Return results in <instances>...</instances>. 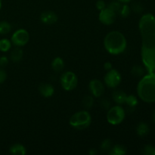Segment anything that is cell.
Instances as JSON below:
<instances>
[{
  "label": "cell",
  "instance_id": "obj_22",
  "mask_svg": "<svg viewBox=\"0 0 155 155\" xmlns=\"http://www.w3.org/2000/svg\"><path fill=\"white\" fill-rule=\"evenodd\" d=\"M12 30V25L7 21H0V34L5 35L10 33Z\"/></svg>",
  "mask_w": 155,
  "mask_h": 155
},
{
  "label": "cell",
  "instance_id": "obj_1",
  "mask_svg": "<svg viewBox=\"0 0 155 155\" xmlns=\"http://www.w3.org/2000/svg\"><path fill=\"white\" fill-rule=\"evenodd\" d=\"M139 28L142 39V63L147 72H155V17L150 13L142 15Z\"/></svg>",
  "mask_w": 155,
  "mask_h": 155
},
{
  "label": "cell",
  "instance_id": "obj_21",
  "mask_svg": "<svg viewBox=\"0 0 155 155\" xmlns=\"http://www.w3.org/2000/svg\"><path fill=\"white\" fill-rule=\"evenodd\" d=\"M12 43L11 40L8 39H0V51L2 52H7L12 48Z\"/></svg>",
  "mask_w": 155,
  "mask_h": 155
},
{
  "label": "cell",
  "instance_id": "obj_19",
  "mask_svg": "<svg viewBox=\"0 0 155 155\" xmlns=\"http://www.w3.org/2000/svg\"><path fill=\"white\" fill-rule=\"evenodd\" d=\"M126 153H127L126 148L122 145H114L109 151V154L111 155H124Z\"/></svg>",
  "mask_w": 155,
  "mask_h": 155
},
{
  "label": "cell",
  "instance_id": "obj_10",
  "mask_svg": "<svg viewBox=\"0 0 155 155\" xmlns=\"http://www.w3.org/2000/svg\"><path fill=\"white\" fill-rule=\"evenodd\" d=\"M89 89L92 96L95 98H99L104 92V85L101 80L98 79H94L89 82Z\"/></svg>",
  "mask_w": 155,
  "mask_h": 155
},
{
  "label": "cell",
  "instance_id": "obj_4",
  "mask_svg": "<svg viewBox=\"0 0 155 155\" xmlns=\"http://www.w3.org/2000/svg\"><path fill=\"white\" fill-rule=\"evenodd\" d=\"M92 122L91 114L86 110H80L71 116L69 120L70 125L74 129L82 130L88 128Z\"/></svg>",
  "mask_w": 155,
  "mask_h": 155
},
{
  "label": "cell",
  "instance_id": "obj_28",
  "mask_svg": "<svg viewBox=\"0 0 155 155\" xmlns=\"http://www.w3.org/2000/svg\"><path fill=\"white\" fill-rule=\"evenodd\" d=\"M142 154L145 155H155V147L147 145L142 148Z\"/></svg>",
  "mask_w": 155,
  "mask_h": 155
},
{
  "label": "cell",
  "instance_id": "obj_6",
  "mask_svg": "<svg viewBox=\"0 0 155 155\" xmlns=\"http://www.w3.org/2000/svg\"><path fill=\"white\" fill-rule=\"evenodd\" d=\"M78 84L77 75L72 71H66L61 77V85L66 91H72Z\"/></svg>",
  "mask_w": 155,
  "mask_h": 155
},
{
  "label": "cell",
  "instance_id": "obj_26",
  "mask_svg": "<svg viewBox=\"0 0 155 155\" xmlns=\"http://www.w3.org/2000/svg\"><path fill=\"white\" fill-rule=\"evenodd\" d=\"M131 13V8L129 5H127V4H123L122 8L120 9V15L123 17V18H127L129 15Z\"/></svg>",
  "mask_w": 155,
  "mask_h": 155
},
{
  "label": "cell",
  "instance_id": "obj_34",
  "mask_svg": "<svg viewBox=\"0 0 155 155\" xmlns=\"http://www.w3.org/2000/svg\"><path fill=\"white\" fill-rule=\"evenodd\" d=\"M117 1L123 3V4H127V3L130 2L132 0H117Z\"/></svg>",
  "mask_w": 155,
  "mask_h": 155
},
{
  "label": "cell",
  "instance_id": "obj_7",
  "mask_svg": "<svg viewBox=\"0 0 155 155\" xmlns=\"http://www.w3.org/2000/svg\"><path fill=\"white\" fill-rule=\"evenodd\" d=\"M30 40V34L24 29L16 30L11 38V42L14 45L18 47L24 46Z\"/></svg>",
  "mask_w": 155,
  "mask_h": 155
},
{
  "label": "cell",
  "instance_id": "obj_3",
  "mask_svg": "<svg viewBox=\"0 0 155 155\" xmlns=\"http://www.w3.org/2000/svg\"><path fill=\"white\" fill-rule=\"evenodd\" d=\"M104 46L108 53L118 55L124 52L127 47V41L120 31H110L104 37Z\"/></svg>",
  "mask_w": 155,
  "mask_h": 155
},
{
  "label": "cell",
  "instance_id": "obj_25",
  "mask_svg": "<svg viewBox=\"0 0 155 155\" xmlns=\"http://www.w3.org/2000/svg\"><path fill=\"white\" fill-rule=\"evenodd\" d=\"M112 148V142L110 141V139H106L101 142V146H100V148H101V151H104V152H107L110 150V148Z\"/></svg>",
  "mask_w": 155,
  "mask_h": 155
},
{
  "label": "cell",
  "instance_id": "obj_17",
  "mask_svg": "<svg viewBox=\"0 0 155 155\" xmlns=\"http://www.w3.org/2000/svg\"><path fill=\"white\" fill-rule=\"evenodd\" d=\"M51 68L55 72H61L64 68V61L60 57H56L51 61Z\"/></svg>",
  "mask_w": 155,
  "mask_h": 155
},
{
  "label": "cell",
  "instance_id": "obj_11",
  "mask_svg": "<svg viewBox=\"0 0 155 155\" xmlns=\"http://www.w3.org/2000/svg\"><path fill=\"white\" fill-rule=\"evenodd\" d=\"M58 15L52 11H45L40 15V21L46 25H51L57 22Z\"/></svg>",
  "mask_w": 155,
  "mask_h": 155
},
{
  "label": "cell",
  "instance_id": "obj_33",
  "mask_svg": "<svg viewBox=\"0 0 155 155\" xmlns=\"http://www.w3.org/2000/svg\"><path fill=\"white\" fill-rule=\"evenodd\" d=\"M104 68L106 71H110V70L112 69V64L110 62H106L104 65Z\"/></svg>",
  "mask_w": 155,
  "mask_h": 155
},
{
  "label": "cell",
  "instance_id": "obj_31",
  "mask_svg": "<svg viewBox=\"0 0 155 155\" xmlns=\"http://www.w3.org/2000/svg\"><path fill=\"white\" fill-rule=\"evenodd\" d=\"M95 5H96V8L99 11L103 10V9H104L106 7H107L105 2L103 1V0H98L96 4H95Z\"/></svg>",
  "mask_w": 155,
  "mask_h": 155
},
{
  "label": "cell",
  "instance_id": "obj_16",
  "mask_svg": "<svg viewBox=\"0 0 155 155\" xmlns=\"http://www.w3.org/2000/svg\"><path fill=\"white\" fill-rule=\"evenodd\" d=\"M9 152L14 155H24L27 153V150L23 145L16 143L10 147Z\"/></svg>",
  "mask_w": 155,
  "mask_h": 155
},
{
  "label": "cell",
  "instance_id": "obj_30",
  "mask_svg": "<svg viewBox=\"0 0 155 155\" xmlns=\"http://www.w3.org/2000/svg\"><path fill=\"white\" fill-rule=\"evenodd\" d=\"M7 78V73L3 68H0V84L4 83Z\"/></svg>",
  "mask_w": 155,
  "mask_h": 155
},
{
  "label": "cell",
  "instance_id": "obj_29",
  "mask_svg": "<svg viewBox=\"0 0 155 155\" xmlns=\"http://www.w3.org/2000/svg\"><path fill=\"white\" fill-rule=\"evenodd\" d=\"M100 104H101V107H103L104 109H106V110H108L110 107V102L109 100L107 99H102L100 101Z\"/></svg>",
  "mask_w": 155,
  "mask_h": 155
},
{
  "label": "cell",
  "instance_id": "obj_27",
  "mask_svg": "<svg viewBox=\"0 0 155 155\" xmlns=\"http://www.w3.org/2000/svg\"><path fill=\"white\" fill-rule=\"evenodd\" d=\"M131 11H133L136 14H140L143 12L144 7L140 2H133V5L131 6Z\"/></svg>",
  "mask_w": 155,
  "mask_h": 155
},
{
  "label": "cell",
  "instance_id": "obj_18",
  "mask_svg": "<svg viewBox=\"0 0 155 155\" xmlns=\"http://www.w3.org/2000/svg\"><path fill=\"white\" fill-rule=\"evenodd\" d=\"M146 69L144 66L141 65H134L131 69L132 75L135 77H142L145 74Z\"/></svg>",
  "mask_w": 155,
  "mask_h": 155
},
{
  "label": "cell",
  "instance_id": "obj_20",
  "mask_svg": "<svg viewBox=\"0 0 155 155\" xmlns=\"http://www.w3.org/2000/svg\"><path fill=\"white\" fill-rule=\"evenodd\" d=\"M82 104H83L86 110L92 108L94 104L93 97L90 95H87L84 96L83 98V101H82Z\"/></svg>",
  "mask_w": 155,
  "mask_h": 155
},
{
  "label": "cell",
  "instance_id": "obj_5",
  "mask_svg": "<svg viewBox=\"0 0 155 155\" xmlns=\"http://www.w3.org/2000/svg\"><path fill=\"white\" fill-rule=\"evenodd\" d=\"M126 117V111L120 105L110 107L107 114V120L109 124L112 125H118L124 120Z\"/></svg>",
  "mask_w": 155,
  "mask_h": 155
},
{
  "label": "cell",
  "instance_id": "obj_14",
  "mask_svg": "<svg viewBox=\"0 0 155 155\" xmlns=\"http://www.w3.org/2000/svg\"><path fill=\"white\" fill-rule=\"evenodd\" d=\"M24 52L21 47L16 46L10 53V58L13 62H19L22 60Z\"/></svg>",
  "mask_w": 155,
  "mask_h": 155
},
{
  "label": "cell",
  "instance_id": "obj_9",
  "mask_svg": "<svg viewBox=\"0 0 155 155\" xmlns=\"http://www.w3.org/2000/svg\"><path fill=\"white\" fill-rule=\"evenodd\" d=\"M117 14L112 10H110L109 8L106 7L103 10L100 11L99 15H98V19L101 24L104 25H111L114 23L116 19Z\"/></svg>",
  "mask_w": 155,
  "mask_h": 155
},
{
  "label": "cell",
  "instance_id": "obj_23",
  "mask_svg": "<svg viewBox=\"0 0 155 155\" xmlns=\"http://www.w3.org/2000/svg\"><path fill=\"white\" fill-rule=\"evenodd\" d=\"M122 5L123 3L120 2H118L117 0V1L111 2L107 7L109 8H110V10L113 11V12H114L116 14H119L120 12L121 8H122Z\"/></svg>",
  "mask_w": 155,
  "mask_h": 155
},
{
  "label": "cell",
  "instance_id": "obj_12",
  "mask_svg": "<svg viewBox=\"0 0 155 155\" xmlns=\"http://www.w3.org/2000/svg\"><path fill=\"white\" fill-rule=\"evenodd\" d=\"M39 92L42 96L45 98H49L53 95L54 92V86L50 83H42L39 86Z\"/></svg>",
  "mask_w": 155,
  "mask_h": 155
},
{
  "label": "cell",
  "instance_id": "obj_35",
  "mask_svg": "<svg viewBox=\"0 0 155 155\" xmlns=\"http://www.w3.org/2000/svg\"><path fill=\"white\" fill-rule=\"evenodd\" d=\"M152 120L155 123V111L154 112V114H153V116H152Z\"/></svg>",
  "mask_w": 155,
  "mask_h": 155
},
{
  "label": "cell",
  "instance_id": "obj_15",
  "mask_svg": "<svg viewBox=\"0 0 155 155\" xmlns=\"http://www.w3.org/2000/svg\"><path fill=\"white\" fill-rule=\"evenodd\" d=\"M150 128L148 124L145 122H141L136 127V133L140 137H145L149 133Z\"/></svg>",
  "mask_w": 155,
  "mask_h": 155
},
{
  "label": "cell",
  "instance_id": "obj_13",
  "mask_svg": "<svg viewBox=\"0 0 155 155\" xmlns=\"http://www.w3.org/2000/svg\"><path fill=\"white\" fill-rule=\"evenodd\" d=\"M127 96V94L121 90H115L112 94V98L117 104H124Z\"/></svg>",
  "mask_w": 155,
  "mask_h": 155
},
{
  "label": "cell",
  "instance_id": "obj_36",
  "mask_svg": "<svg viewBox=\"0 0 155 155\" xmlns=\"http://www.w3.org/2000/svg\"><path fill=\"white\" fill-rule=\"evenodd\" d=\"M1 8H2V0H0V10H1Z\"/></svg>",
  "mask_w": 155,
  "mask_h": 155
},
{
  "label": "cell",
  "instance_id": "obj_8",
  "mask_svg": "<svg viewBox=\"0 0 155 155\" xmlns=\"http://www.w3.org/2000/svg\"><path fill=\"white\" fill-rule=\"evenodd\" d=\"M104 84L109 88L115 89L121 83V75L117 70L112 68L107 71L104 77Z\"/></svg>",
  "mask_w": 155,
  "mask_h": 155
},
{
  "label": "cell",
  "instance_id": "obj_2",
  "mask_svg": "<svg viewBox=\"0 0 155 155\" xmlns=\"http://www.w3.org/2000/svg\"><path fill=\"white\" fill-rule=\"evenodd\" d=\"M137 94L142 101L155 102V72L145 74L137 85Z\"/></svg>",
  "mask_w": 155,
  "mask_h": 155
},
{
  "label": "cell",
  "instance_id": "obj_32",
  "mask_svg": "<svg viewBox=\"0 0 155 155\" xmlns=\"http://www.w3.org/2000/svg\"><path fill=\"white\" fill-rule=\"evenodd\" d=\"M8 64V59L6 56H2L0 57V68H3L6 67Z\"/></svg>",
  "mask_w": 155,
  "mask_h": 155
},
{
  "label": "cell",
  "instance_id": "obj_24",
  "mask_svg": "<svg viewBox=\"0 0 155 155\" xmlns=\"http://www.w3.org/2000/svg\"><path fill=\"white\" fill-rule=\"evenodd\" d=\"M125 103L129 106L130 107H135L138 104V98H136L135 95H127V98H126Z\"/></svg>",
  "mask_w": 155,
  "mask_h": 155
}]
</instances>
